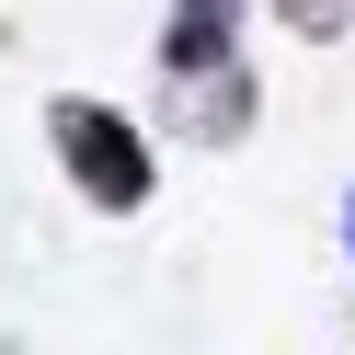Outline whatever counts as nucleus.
<instances>
[{"label": "nucleus", "mask_w": 355, "mask_h": 355, "mask_svg": "<svg viewBox=\"0 0 355 355\" xmlns=\"http://www.w3.org/2000/svg\"><path fill=\"white\" fill-rule=\"evenodd\" d=\"M46 149L80 184V207H103V218H138L149 184H161V172H149V126L115 115V103H92V92H58L46 103Z\"/></svg>", "instance_id": "f257e3e1"}, {"label": "nucleus", "mask_w": 355, "mask_h": 355, "mask_svg": "<svg viewBox=\"0 0 355 355\" xmlns=\"http://www.w3.org/2000/svg\"><path fill=\"white\" fill-rule=\"evenodd\" d=\"M161 126L195 149H230L252 126V69H195V80H161Z\"/></svg>", "instance_id": "f03ea898"}, {"label": "nucleus", "mask_w": 355, "mask_h": 355, "mask_svg": "<svg viewBox=\"0 0 355 355\" xmlns=\"http://www.w3.org/2000/svg\"><path fill=\"white\" fill-rule=\"evenodd\" d=\"M241 69V0H172L161 12V80Z\"/></svg>", "instance_id": "7ed1b4c3"}, {"label": "nucleus", "mask_w": 355, "mask_h": 355, "mask_svg": "<svg viewBox=\"0 0 355 355\" xmlns=\"http://www.w3.org/2000/svg\"><path fill=\"white\" fill-rule=\"evenodd\" d=\"M275 12H286L298 35H344V24H355V0H275Z\"/></svg>", "instance_id": "20e7f679"}, {"label": "nucleus", "mask_w": 355, "mask_h": 355, "mask_svg": "<svg viewBox=\"0 0 355 355\" xmlns=\"http://www.w3.org/2000/svg\"><path fill=\"white\" fill-rule=\"evenodd\" d=\"M344 252H355V195H344Z\"/></svg>", "instance_id": "39448f33"}]
</instances>
